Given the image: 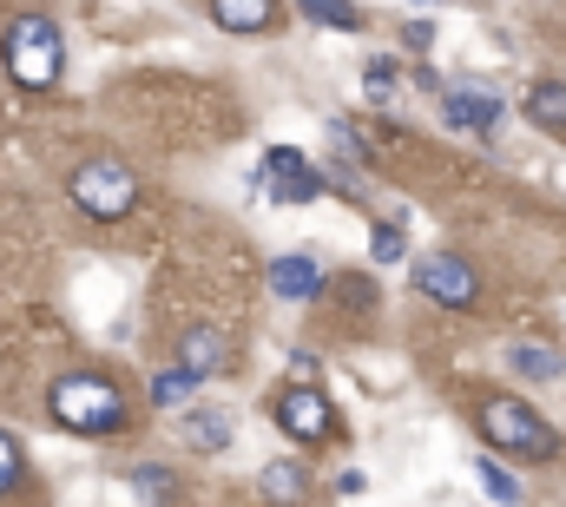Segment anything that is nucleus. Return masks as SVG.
I'll return each mask as SVG.
<instances>
[{
  "mask_svg": "<svg viewBox=\"0 0 566 507\" xmlns=\"http://www.w3.org/2000/svg\"><path fill=\"white\" fill-rule=\"evenodd\" d=\"M481 488H488V501H501V507H521V482H514L507 468H494V455L481 462Z\"/></svg>",
  "mask_w": 566,
  "mask_h": 507,
  "instance_id": "obj_16",
  "label": "nucleus"
},
{
  "mask_svg": "<svg viewBox=\"0 0 566 507\" xmlns=\"http://www.w3.org/2000/svg\"><path fill=\"white\" fill-rule=\"evenodd\" d=\"M66 192H73V205H80L86 218H99V225H113V218H126V211L139 205V178L126 172V158H86Z\"/></svg>",
  "mask_w": 566,
  "mask_h": 507,
  "instance_id": "obj_4",
  "label": "nucleus"
},
{
  "mask_svg": "<svg viewBox=\"0 0 566 507\" xmlns=\"http://www.w3.org/2000/svg\"><path fill=\"white\" fill-rule=\"evenodd\" d=\"M396 80H402V73H396L389 60H369V73H363V86H369V100H376V106H389V100H396Z\"/></svg>",
  "mask_w": 566,
  "mask_h": 507,
  "instance_id": "obj_19",
  "label": "nucleus"
},
{
  "mask_svg": "<svg viewBox=\"0 0 566 507\" xmlns=\"http://www.w3.org/2000/svg\"><path fill=\"white\" fill-rule=\"evenodd\" d=\"M527 120L541 132H566V80H541L527 93Z\"/></svg>",
  "mask_w": 566,
  "mask_h": 507,
  "instance_id": "obj_13",
  "label": "nucleus"
},
{
  "mask_svg": "<svg viewBox=\"0 0 566 507\" xmlns=\"http://www.w3.org/2000/svg\"><path fill=\"white\" fill-rule=\"evenodd\" d=\"M258 488H264V501H303V488H310V475H303V462H271Z\"/></svg>",
  "mask_w": 566,
  "mask_h": 507,
  "instance_id": "obj_15",
  "label": "nucleus"
},
{
  "mask_svg": "<svg viewBox=\"0 0 566 507\" xmlns=\"http://www.w3.org/2000/svg\"><path fill=\"white\" fill-rule=\"evenodd\" d=\"M271 290L290 297V303H303V297H316L323 290V270H316V251H283L271 263Z\"/></svg>",
  "mask_w": 566,
  "mask_h": 507,
  "instance_id": "obj_11",
  "label": "nucleus"
},
{
  "mask_svg": "<svg viewBox=\"0 0 566 507\" xmlns=\"http://www.w3.org/2000/svg\"><path fill=\"white\" fill-rule=\"evenodd\" d=\"M178 370H185L191 382L224 376V370H231V337L211 330V323H191V330L178 337Z\"/></svg>",
  "mask_w": 566,
  "mask_h": 507,
  "instance_id": "obj_9",
  "label": "nucleus"
},
{
  "mask_svg": "<svg viewBox=\"0 0 566 507\" xmlns=\"http://www.w3.org/2000/svg\"><path fill=\"white\" fill-rule=\"evenodd\" d=\"M20 488V448H13V435L0 428V495H13Z\"/></svg>",
  "mask_w": 566,
  "mask_h": 507,
  "instance_id": "obj_20",
  "label": "nucleus"
},
{
  "mask_svg": "<svg viewBox=\"0 0 566 507\" xmlns=\"http://www.w3.org/2000/svg\"><path fill=\"white\" fill-rule=\"evenodd\" d=\"M191 389H198V382L185 376V370H158V376H151V402H158V408H178Z\"/></svg>",
  "mask_w": 566,
  "mask_h": 507,
  "instance_id": "obj_17",
  "label": "nucleus"
},
{
  "mask_svg": "<svg viewBox=\"0 0 566 507\" xmlns=\"http://www.w3.org/2000/svg\"><path fill=\"white\" fill-rule=\"evenodd\" d=\"M329 138L343 145V158H349V165H369V138H363L356 120H329Z\"/></svg>",
  "mask_w": 566,
  "mask_h": 507,
  "instance_id": "obj_18",
  "label": "nucleus"
},
{
  "mask_svg": "<svg viewBox=\"0 0 566 507\" xmlns=\"http://www.w3.org/2000/svg\"><path fill=\"white\" fill-rule=\"evenodd\" d=\"M402 40H409V46H428V40H434V27H428V20H409V27H402Z\"/></svg>",
  "mask_w": 566,
  "mask_h": 507,
  "instance_id": "obj_25",
  "label": "nucleus"
},
{
  "mask_svg": "<svg viewBox=\"0 0 566 507\" xmlns=\"http://www.w3.org/2000/svg\"><path fill=\"white\" fill-rule=\"evenodd\" d=\"M441 113H448V126L494 138V126H501V113H507V106H501V93H488V86L461 80V86H448V93H441Z\"/></svg>",
  "mask_w": 566,
  "mask_h": 507,
  "instance_id": "obj_8",
  "label": "nucleus"
},
{
  "mask_svg": "<svg viewBox=\"0 0 566 507\" xmlns=\"http://www.w3.org/2000/svg\"><path fill=\"white\" fill-rule=\"evenodd\" d=\"M264 178H271V192L283 205H316L323 198V172H310L296 145H271L264 152Z\"/></svg>",
  "mask_w": 566,
  "mask_h": 507,
  "instance_id": "obj_7",
  "label": "nucleus"
},
{
  "mask_svg": "<svg viewBox=\"0 0 566 507\" xmlns=\"http://www.w3.org/2000/svg\"><path fill=\"white\" fill-rule=\"evenodd\" d=\"M303 20H316V27H363L356 7H303Z\"/></svg>",
  "mask_w": 566,
  "mask_h": 507,
  "instance_id": "obj_21",
  "label": "nucleus"
},
{
  "mask_svg": "<svg viewBox=\"0 0 566 507\" xmlns=\"http://www.w3.org/2000/svg\"><path fill=\"white\" fill-rule=\"evenodd\" d=\"M481 435H488L494 448H507V455H527V462H554V455H560V435H554L547 415H534L521 395H494V402L481 408Z\"/></svg>",
  "mask_w": 566,
  "mask_h": 507,
  "instance_id": "obj_3",
  "label": "nucleus"
},
{
  "mask_svg": "<svg viewBox=\"0 0 566 507\" xmlns=\"http://www.w3.org/2000/svg\"><path fill=\"white\" fill-rule=\"evenodd\" d=\"M271 415H277L283 435H290V442H303V448L329 435V402H323V389H310V382H296V389H277Z\"/></svg>",
  "mask_w": 566,
  "mask_h": 507,
  "instance_id": "obj_6",
  "label": "nucleus"
},
{
  "mask_svg": "<svg viewBox=\"0 0 566 507\" xmlns=\"http://www.w3.org/2000/svg\"><path fill=\"white\" fill-rule=\"evenodd\" d=\"M343 297H349V303H363V310H369V303H376V290H369V283H363V277H349V283H343Z\"/></svg>",
  "mask_w": 566,
  "mask_h": 507,
  "instance_id": "obj_24",
  "label": "nucleus"
},
{
  "mask_svg": "<svg viewBox=\"0 0 566 507\" xmlns=\"http://www.w3.org/2000/svg\"><path fill=\"white\" fill-rule=\"evenodd\" d=\"M60 60H66V40L46 13H13L7 33H0V66L20 93H46L60 80Z\"/></svg>",
  "mask_w": 566,
  "mask_h": 507,
  "instance_id": "obj_1",
  "label": "nucleus"
},
{
  "mask_svg": "<svg viewBox=\"0 0 566 507\" xmlns=\"http://www.w3.org/2000/svg\"><path fill=\"white\" fill-rule=\"evenodd\" d=\"M211 20H218L224 33H258V27H271V20H277V7H264V0H218V7H211Z\"/></svg>",
  "mask_w": 566,
  "mask_h": 507,
  "instance_id": "obj_14",
  "label": "nucleus"
},
{
  "mask_svg": "<svg viewBox=\"0 0 566 507\" xmlns=\"http://www.w3.org/2000/svg\"><path fill=\"white\" fill-rule=\"evenodd\" d=\"M507 370H514L521 382H560L566 356L560 350H541V343H514V350H507Z\"/></svg>",
  "mask_w": 566,
  "mask_h": 507,
  "instance_id": "obj_12",
  "label": "nucleus"
},
{
  "mask_svg": "<svg viewBox=\"0 0 566 507\" xmlns=\"http://www.w3.org/2000/svg\"><path fill=\"white\" fill-rule=\"evenodd\" d=\"M46 408H53V422L73 428V435H119V428H126V395H119V382L93 376V370L60 376L53 395H46Z\"/></svg>",
  "mask_w": 566,
  "mask_h": 507,
  "instance_id": "obj_2",
  "label": "nucleus"
},
{
  "mask_svg": "<svg viewBox=\"0 0 566 507\" xmlns=\"http://www.w3.org/2000/svg\"><path fill=\"white\" fill-rule=\"evenodd\" d=\"M369 251H376V263H396V257H402V231H396V225H376Z\"/></svg>",
  "mask_w": 566,
  "mask_h": 507,
  "instance_id": "obj_22",
  "label": "nucleus"
},
{
  "mask_svg": "<svg viewBox=\"0 0 566 507\" xmlns=\"http://www.w3.org/2000/svg\"><path fill=\"white\" fill-rule=\"evenodd\" d=\"M178 422H185V442H191L198 455H218V448H231V442H238V415H231V408H218V402H198V408H185Z\"/></svg>",
  "mask_w": 566,
  "mask_h": 507,
  "instance_id": "obj_10",
  "label": "nucleus"
},
{
  "mask_svg": "<svg viewBox=\"0 0 566 507\" xmlns=\"http://www.w3.org/2000/svg\"><path fill=\"white\" fill-rule=\"evenodd\" d=\"M139 488H145V495H158V501L171 495V482H165V468H158V462H145V468H139Z\"/></svg>",
  "mask_w": 566,
  "mask_h": 507,
  "instance_id": "obj_23",
  "label": "nucleus"
},
{
  "mask_svg": "<svg viewBox=\"0 0 566 507\" xmlns=\"http://www.w3.org/2000/svg\"><path fill=\"white\" fill-rule=\"evenodd\" d=\"M416 290L441 310H474L481 303V277L468 270V257H448V251L416 257Z\"/></svg>",
  "mask_w": 566,
  "mask_h": 507,
  "instance_id": "obj_5",
  "label": "nucleus"
}]
</instances>
